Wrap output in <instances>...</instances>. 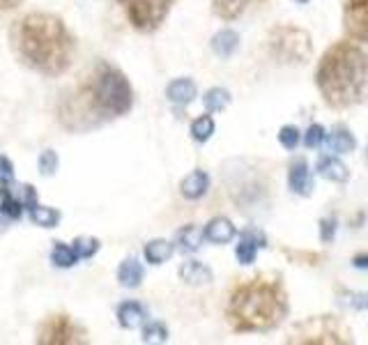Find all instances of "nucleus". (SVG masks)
Wrapping results in <instances>:
<instances>
[{
  "label": "nucleus",
  "mask_w": 368,
  "mask_h": 345,
  "mask_svg": "<svg viewBox=\"0 0 368 345\" xmlns=\"http://www.w3.org/2000/svg\"><path fill=\"white\" fill-rule=\"evenodd\" d=\"M145 320V309L139 302H124L118 307V322L124 329H136Z\"/></svg>",
  "instance_id": "obj_16"
},
{
  "label": "nucleus",
  "mask_w": 368,
  "mask_h": 345,
  "mask_svg": "<svg viewBox=\"0 0 368 345\" xmlns=\"http://www.w3.org/2000/svg\"><path fill=\"white\" fill-rule=\"evenodd\" d=\"M85 97L106 117L124 115L134 104L129 81L124 78L120 69L111 65H99V69L92 74L90 83L85 85Z\"/></svg>",
  "instance_id": "obj_4"
},
{
  "label": "nucleus",
  "mask_w": 368,
  "mask_h": 345,
  "mask_svg": "<svg viewBox=\"0 0 368 345\" xmlns=\"http://www.w3.org/2000/svg\"><path fill=\"white\" fill-rule=\"evenodd\" d=\"M23 201L21 198H14L12 193H9L7 184H0V214L9 216V219H18L23 212Z\"/></svg>",
  "instance_id": "obj_21"
},
{
  "label": "nucleus",
  "mask_w": 368,
  "mask_h": 345,
  "mask_svg": "<svg viewBox=\"0 0 368 345\" xmlns=\"http://www.w3.org/2000/svg\"><path fill=\"white\" fill-rule=\"evenodd\" d=\"M366 161H368V150H366Z\"/></svg>",
  "instance_id": "obj_41"
},
{
  "label": "nucleus",
  "mask_w": 368,
  "mask_h": 345,
  "mask_svg": "<svg viewBox=\"0 0 368 345\" xmlns=\"http://www.w3.org/2000/svg\"><path fill=\"white\" fill-rule=\"evenodd\" d=\"M352 262L357 265V267H368V255H357Z\"/></svg>",
  "instance_id": "obj_39"
},
{
  "label": "nucleus",
  "mask_w": 368,
  "mask_h": 345,
  "mask_svg": "<svg viewBox=\"0 0 368 345\" xmlns=\"http://www.w3.org/2000/svg\"><path fill=\"white\" fill-rule=\"evenodd\" d=\"M313 44L306 31L295 26H278L269 33V53L278 63L286 65H299L311 58Z\"/></svg>",
  "instance_id": "obj_5"
},
{
  "label": "nucleus",
  "mask_w": 368,
  "mask_h": 345,
  "mask_svg": "<svg viewBox=\"0 0 368 345\" xmlns=\"http://www.w3.org/2000/svg\"><path fill=\"white\" fill-rule=\"evenodd\" d=\"M171 255H173V244L166 240H152V242H148V246H145V258H148V262H152V265L166 262Z\"/></svg>",
  "instance_id": "obj_22"
},
{
  "label": "nucleus",
  "mask_w": 368,
  "mask_h": 345,
  "mask_svg": "<svg viewBox=\"0 0 368 345\" xmlns=\"http://www.w3.org/2000/svg\"><path fill=\"white\" fill-rule=\"evenodd\" d=\"M278 143L288 147V150H295L299 143V129H295V127H283V129L278 132Z\"/></svg>",
  "instance_id": "obj_33"
},
{
  "label": "nucleus",
  "mask_w": 368,
  "mask_h": 345,
  "mask_svg": "<svg viewBox=\"0 0 368 345\" xmlns=\"http://www.w3.org/2000/svg\"><path fill=\"white\" fill-rule=\"evenodd\" d=\"M202 238H205V235H202L196 225H184V228L178 233V244L184 251H198Z\"/></svg>",
  "instance_id": "obj_27"
},
{
  "label": "nucleus",
  "mask_w": 368,
  "mask_h": 345,
  "mask_svg": "<svg viewBox=\"0 0 368 345\" xmlns=\"http://www.w3.org/2000/svg\"><path fill=\"white\" fill-rule=\"evenodd\" d=\"M297 339L299 343H347L350 339H345V331L338 327L332 318H311L306 320L302 327H297Z\"/></svg>",
  "instance_id": "obj_8"
},
{
  "label": "nucleus",
  "mask_w": 368,
  "mask_h": 345,
  "mask_svg": "<svg viewBox=\"0 0 368 345\" xmlns=\"http://www.w3.org/2000/svg\"><path fill=\"white\" fill-rule=\"evenodd\" d=\"M131 26L141 33H152L168 16L173 0H118Z\"/></svg>",
  "instance_id": "obj_6"
},
{
  "label": "nucleus",
  "mask_w": 368,
  "mask_h": 345,
  "mask_svg": "<svg viewBox=\"0 0 368 345\" xmlns=\"http://www.w3.org/2000/svg\"><path fill=\"white\" fill-rule=\"evenodd\" d=\"M343 23L347 37L368 42V0H345Z\"/></svg>",
  "instance_id": "obj_9"
},
{
  "label": "nucleus",
  "mask_w": 368,
  "mask_h": 345,
  "mask_svg": "<svg viewBox=\"0 0 368 345\" xmlns=\"http://www.w3.org/2000/svg\"><path fill=\"white\" fill-rule=\"evenodd\" d=\"M304 143L306 147H320L325 143V127L323 124H311L308 127V132L304 134Z\"/></svg>",
  "instance_id": "obj_32"
},
{
  "label": "nucleus",
  "mask_w": 368,
  "mask_h": 345,
  "mask_svg": "<svg viewBox=\"0 0 368 345\" xmlns=\"http://www.w3.org/2000/svg\"><path fill=\"white\" fill-rule=\"evenodd\" d=\"M14 180V166L7 156H0V184H9Z\"/></svg>",
  "instance_id": "obj_35"
},
{
  "label": "nucleus",
  "mask_w": 368,
  "mask_h": 345,
  "mask_svg": "<svg viewBox=\"0 0 368 345\" xmlns=\"http://www.w3.org/2000/svg\"><path fill=\"white\" fill-rule=\"evenodd\" d=\"M40 171L42 175H53L58 171V154L53 150H44L40 156Z\"/></svg>",
  "instance_id": "obj_34"
},
{
  "label": "nucleus",
  "mask_w": 368,
  "mask_h": 345,
  "mask_svg": "<svg viewBox=\"0 0 368 345\" xmlns=\"http://www.w3.org/2000/svg\"><path fill=\"white\" fill-rule=\"evenodd\" d=\"M247 5L249 0H212V9H215V14L219 18H224V21L237 18L247 9Z\"/></svg>",
  "instance_id": "obj_20"
},
{
  "label": "nucleus",
  "mask_w": 368,
  "mask_h": 345,
  "mask_svg": "<svg viewBox=\"0 0 368 345\" xmlns=\"http://www.w3.org/2000/svg\"><path fill=\"white\" fill-rule=\"evenodd\" d=\"M288 184L290 189L299 196H308L313 189V180H311V171H308V166L304 159L295 161L290 166V173H288Z\"/></svg>",
  "instance_id": "obj_11"
},
{
  "label": "nucleus",
  "mask_w": 368,
  "mask_h": 345,
  "mask_svg": "<svg viewBox=\"0 0 368 345\" xmlns=\"http://www.w3.org/2000/svg\"><path fill=\"white\" fill-rule=\"evenodd\" d=\"M315 83L325 102L334 108L362 102L368 90V55L350 42L329 46L318 65Z\"/></svg>",
  "instance_id": "obj_2"
},
{
  "label": "nucleus",
  "mask_w": 368,
  "mask_h": 345,
  "mask_svg": "<svg viewBox=\"0 0 368 345\" xmlns=\"http://www.w3.org/2000/svg\"><path fill=\"white\" fill-rule=\"evenodd\" d=\"M180 276L182 281H187L191 285H205L212 281V270L205 267L200 260H187L180 267Z\"/></svg>",
  "instance_id": "obj_15"
},
{
  "label": "nucleus",
  "mask_w": 368,
  "mask_h": 345,
  "mask_svg": "<svg viewBox=\"0 0 368 345\" xmlns=\"http://www.w3.org/2000/svg\"><path fill=\"white\" fill-rule=\"evenodd\" d=\"M118 281L124 285V288H136V285H141V281H143V267H141V262L136 258L124 260L120 265V270H118Z\"/></svg>",
  "instance_id": "obj_19"
},
{
  "label": "nucleus",
  "mask_w": 368,
  "mask_h": 345,
  "mask_svg": "<svg viewBox=\"0 0 368 345\" xmlns=\"http://www.w3.org/2000/svg\"><path fill=\"white\" fill-rule=\"evenodd\" d=\"M202 235H205V240L212 244H228L235 238V225H232V221L226 219V216H217V219H212L207 223V228L202 230Z\"/></svg>",
  "instance_id": "obj_13"
},
{
  "label": "nucleus",
  "mask_w": 368,
  "mask_h": 345,
  "mask_svg": "<svg viewBox=\"0 0 368 345\" xmlns=\"http://www.w3.org/2000/svg\"><path fill=\"white\" fill-rule=\"evenodd\" d=\"M21 201H23V205L28 207V210L37 205V193H35V189H33L31 184H23L21 186Z\"/></svg>",
  "instance_id": "obj_37"
},
{
  "label": "nucleus",
  "mask_w": 368,
  "mask_h": 345,
  "mask_svg": "<svg viewBox=\"0 0 368 345\" xmlns=\"http://www.w3.org/2000/svg\"><path fill=\"white\" fill-rule=\"evenodd\" d=\"M74 249L79 253V258H92V255L99 251V242L92 238H79L74 242Z\"/></svg>",
  "instance_id": "obj_31"
},
{
  "label": "nucleus",
  "mask_w": 368,
  "mask_h": 345,
  "mask_svg": "<svg viewBox=\"0 0 368 345\" xmlns=\"http://www.w3.org/2000/svg\"><path fill=\"white\" fill-rule=\"evenodd\" d=\"M295 3H308V0H295Z\"/></svg>",
  "instance_id": "obj_40"
},
{
  "label": "nucleus",
  "mask_w": 368,
  "mask_h": 345,
  "mask_svg": "<svg viewBox=\"0 0 368 345\" xmlns=\"http://www.w3.org/2000/svg\"><path fill=\"white\" fill-rule=\"evenodd\" d=\"M202 104H205L207 113H217L230 104V95L224 90V87H212V90H207L205 97H202Z\"/></svg>",
  "instance_id": "obj_26"
},
{
  "label": "nucleus",
  "mask_w": 368,
  "mask_h": 345,
  "mask_svg": "<svg viewBox=\"0 0 368 345\" xmlns=\"http://www.w3.org/2000/svg\"><path fill=\"white\" fill-rule=\"evenodd\" d=\"M260 246H265V238H263L260 233H256V230L242 233L239 244H237V249H235L237 260H239L242 265L256 262V255H258V249H260Z\"/></svg>",
  "instance_id": "obj_10"
},
{
  "label": "nucleus",
  "mask_w": 368,
  "mask_h": 345,
  "mask_svg": "<svg viewBox=\"0 0 368 345\" xmlns=\"http://www.w3.org/2000/svg\"><path fill=\"white\" fill-rule=\"evenodd\" d=\"M168 329L161 322H148L143 327V343H166Z\"/></svg>",
  "instance_id": "obj_29"
},
{
  "label": "nucleus",
  "mask_w": 368,
  "mask_h": 345,
  "mask_svg": "<svg viewBox=\"0 0 368 345\" xmlns=\"http://www.w3.org/2000/svg\"><path fill=\"white\" fill-rule=\"evenodd\" d=\"M334 233H336V219H323L320 221V235H323V240L325 242H332L334 240Z\"/></svg>",
  "instance_id": "obj_36"
},
{
  "label": "nucleus",
  "mask_w": 368,
  "mask_h": 345,
  "mask_svg": "<svg viewBox=\"0 0 368 345\" xmlns=\"http://www.w3.org/2000/svg\"><path fill=\"white\" fill-rule=\"evenodd\" d=\"M166 97L173 104H191L193 97H196V83L191 78H175L166 87Z\"/></svg>",
  "instance_id": "obj_14"
},
{
  "label": "nucleus",
  "mask_w": 368,
  "mask_h": 345,
  "mask_svg": "<svg viewBox=\"0 0 368 345\" xmlns=\"http://www.w3.org/2000/svg\"><path fill=\"white\" fill-rule=\"evenodd\" d=\"M12 42L28 67L48 76L63 74L74 55V37L63 18L46 12L26 14L21 21H16Z\"/></svg>",
  "instance_id": "obj_1"
},
{
  "label": "nucleus",
  "mask_w": 368,
  "mask_h": 345,
  "mask_svg": "<svg viewBox=\"0 0 368 345\" xmlns=\"http://www.w3.org/2000/svg\"><path fill=\"white\" fill-rule=\"evenodd\" d=\"M23 0H0V9H14L16 5H21Z\"/></svg>",
  "instance_id": "obj_38"
},
{
  "label": "nucleus",
  "mask_w": 368,
  "mask_h": 345,
  "mask_svg": "<svg viewBox=\"0 0 368 345\" xmlns=\"http://www.w3.org/2000/svg\"><path fill=\"white\" fill-rule=\"evenodd\" d=\"M288 313L286 290L278 281L254 279L230 294L228 318L237 331H269Z\"/></svg>",
  "instance_id": "obj_3"
},
{
  "label": "nucleus",
  "mask_w": 368,
  "mask_h": 345,
  "mask_svg": "<svg viewBox=\"0 0 368 345\" xmlns=\"http://www.w3.org/2000/svg\"><path fill=\"white\" fill-rule=\"evenodd\" d=\"M83 341V329L76 327L72 318H67V315H51L42 324L40 334H37V343L44 345H72Z\"/></svg>",
  "instance_id": "obj_7"
},
{
  "label": "nucleus",
  "mask_w": 368,
  "mask_h": 345,
  "mask_svg": "<svg viewBox=\"0 0 368 345\" xmlns=\"http://www.w3.org/2000/svg\"><path fill=\"white\" fill-rule=\"evenodd\" d=\"M207 189H210V177H207L205 171H193V173H189L182 180V184H180L182 196H184V198H189V201L202 198V196L207 193Z\"/></svg>",
  "instance_id": "obj_12"
},
{
  "label": "nucleus",
  "mask_w": 368,
  "mask_h": 345,
  "mask_svg": "<svg viewBox=\"0 0 368 345\" xmlns=\"http://www.w3.org/2000/svg\"><path fill=\"white\" fill-rule=\"evenodd\" d=\"M31 221L42 225V228H53L60 221V212L53 210V207H44L37 203L35 207H31Z\"/></svg>",
  "instance_id": "obj_24"
},
{
  "label": "nucleus",
  "mask_w": 368,
  "mask_h": 345,
  "mask_svg": "<svg viewBox=\"0 0 368 345\" xmlns=\"http://www.w3.org/2000/svg\"><path fill=\"white\" fill-rule=\"evenodd\" d=\"M237 46H239V35L235 31H228V28L212 37V51L221 58L232 55L237 51Z\"/></svg>",
  "instance_id": "obj_18"
},
{
  "label": "nucleus",
  "mask_w": 368,
  "mask_h": 345,
  "mask_svg": "<svg viewBox=\"0 0 368 345\" xmlns=\"http://www.w3.org/2000/svg\"><path fill=\"white\" fill-rule=\"evenodd\" d=\"M318 173H320L325 180L329 182H345L347 177H350V171H347V166L343 161H338L336 156H325V159H320V164H318Z\"/></svg>",
  "instance_id": "obj_17"
},
{
  "label": "nucleus",
  "mask_w": 368,
  "mask_h": 345,
  "mask_svg": "<svg viewBox=\"0 0 368 345\" xmlns=\"http://www.w3.org/2000/svg\"><path fill=\"white\" fill-rule=\"evenodd\" d=\"M51 260H53V265H58V267H72V265H76L81 258L74 246L65 244V242H55L53 251H51Z\"/></svg>",
  "instance_id": "obj_23"
},
{
  "label": "nucleus",
  "mask_w": 368,
  "mask_h": 345,
  "mask_svg": "<svg viewBox=\"0 0 368 345\" xmlns=\"http://www.w3.org/2000/svg\"><path fill=\"white\" fill-rule=\"evenodd\" d=\"M341 304L355 311H368V294L366 292H341Z\"/></svg>",
  "instance_id": "obj_30"
},
{
  "label": "nucleus",
  "mask_w": 368,
  "mask_h": 345,
  "mask_svg": "<svg viewBox=\"0 0 368 345\" xmlns=\"http://www.w3.org/2000/svg\"><path fill=\"white\" fill-rule=\"evenodd\" d=\"M355 145H357V141H355V136L347 132V129H336L332 136H329V150L332 152H336V154H347V152H352L355 150Z\"/></svg>",
  "instance_id": "obj_25"
},
{
  "label": "nucleus",
  "mask_w": 368,
  "mask_h": 345,
  "mask_svg": "<svg viewBox=\"0 0 368 345\" xmlns=\"http://www.w3.org/2000/svg\"><path fill=\"white\" fill-rule=\"evenodd\" d=\"M212 134H215V120L210 115H202L198 120H193L191 124V136L196 138L198 143H207Z\"/></svg>",
  "instance_id": "obj_28"
}]
</instances>
